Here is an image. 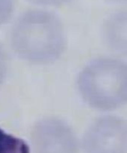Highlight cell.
<instances>
[{"instance_id": "ba28073f", "label": "cell", "mask_w": 127, "mask_h": 153, "mask_svg": "<svg viewBox=\"0 0 127 153\" xmlns=\"http://www.w3.org/2000/svg\"><path fill=\"white\" fill-rule=\"evenodd\" d=\"M8 70L7 56L2 47L0 45V86L4 82Z\"/></svg>"}, {"instance_id": "277c9868", "label": "cell", "mask_w": 127, "mask_h": 153, "mask_svg": "<svg viewBox=\"0 0 127 153\" xmlns=\"http://www.w3.org/2000/svg\"><path fill=\"white\" fill-rule=\"evenodd\" d=\"M34 153H79V142L68 123L57 117H46L34 125L31 134Z\"/></svg>"}, {"instance_id": "3957f363", "label": "cell", "mask_w": 127, "mask_h": 153, "mask_svg": "<svg viewBox=\"0 0 127 153\" xmlns=\"http://www.w3.org/2000/svg\"><path fill=\"white\" fill-rule=\"evenodd\" d=\"M84 153H127V120L115 115L96 119L81 141Z\"/></svg>"}, {"instance_id": "7a4b0ae2", "label": "cell", "mask_w": 127, "mask_h": 153, "mask_svg": "<svg viewBox=\"0 0 127 153\" xmlns=\"http://www.w3.org/2000/svg\"><path fill=\"white\" fill-rule=\"evenodd\" d=\"M77 90L86 105L98 111L117 109L127 104V62L113 57H99L79 72Z\"/></svg>"}, {"instance_id": "8992f818", "label": "cell", "mask_w": 127, "mask_h": 153, "mask_svg": "<svg viewBox=\"0 0 127 153\" xmlns=\"http://www.w3.org/2000/svg\"><path fill=\"white\" fill-rule=\"evenodd\" d=\"M29 152V147L23 140L0 128V153Z\"/></svg>"}, {"instance_id": "52a82bcc", "label": "cell", "mask_w": 127, "mask_h": 153, "mask_svg": "<svg viewBox=\"0 0 127 153\" xmlns=\"http://www.w3.org/2000/svg\"><path fill=\"white\" fill-rule=\"evenodd\" d=\"M14 0H0V25L5 23L14 11Z\"/></svg>"}, {"instance_id": "30bf717a", "label": "cell", "mask_w": 127, "mask_h": 153, "mask_svg": "<svg viewBox=\"0 0 127 153\" xmlns=\"http://www.w3.org/2000/svg\"><path fill=\"white\" fill-rule=\"evenodd\" d=\"M114 1H119V2H127V0H114Z\"/></svg>"}, {"instance_id": "5b68a950", "label": "cell", "mask_w": 127, "mask_h": 153, "mask_svg": "<svg viewBox=\"0 0 127 153\" xmlns=\"http://www.w3.org/2000/svg\"><path fill=\"white\" fill-rule=\"evenodd\" d=\"M102 36L110 49L127 55V9L113 13L105 20Z\"/></svg>"}, {"instance_id": "6da1fadb", "label": "cell", "mask_w": 127, "mask_h": 153, "mask_svg": "<svg viewBox=\"0 0 127 153\" xmlns=\"http://www.w3.org/2000/svg\"><path fill=\"white\" fill-rule=\"evenodd\" d=\"M11 48L18 57L36 65H49L62 58L67 48L63 22L51 10H29L20 15L11 28Z\"/></svg>"}, {"instance_id": "9c48e42d", "label": "cell", "mask_w": 127, "mask_h": 153, "mask_svg": "<svg viewBox=\"0 0 127 153\" xmlns=\"http://www.w3.org/2000/svg\"><path fill=\"white\" fill-rule=\"evenodd\" d=\"M35 4L41 6L43 7H59L67 4L71 0H29Z\"/></svg>"}]
</instances>
